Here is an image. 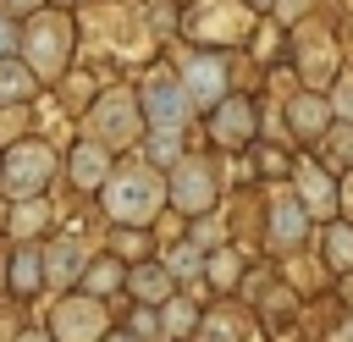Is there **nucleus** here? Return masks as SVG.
<instances>
[{
  "instance_id": "obj_1",
  "label": "nucleus",
  "mask_w": 353,
  "mask_h": 342,
  "mask_svg": "<svg viewBox=\"0 0 353 342\" xmlns=\"http://www.w3.org/2000/svg\"><path fill=\"white\" fill-rule=\"evenodd\" d=\"M154 204H160V177L143 171V165L110 177V188H105V210H110L116 221H149Z\"/></svg>"
},
{
  "instance_id": "obj_2",
  "label": "nucleus",
  "mask_w": 353,
  "mask_h": 342,
  "mask_svg": "<svg viewBox=\"0 0 353 342\" xmlns=\"http://www.w3.org/2000/svg\"><path fill=\"white\" fill-rule=\"evenodd\" d=\"M143 110L154 116V127L160 132H171L176 138V127H182V110H188V94L165 77V72H154L149 83H143Z\"/></svg>"
},
{
  "instance_id": "obj_3",
  "label": "nucleus",
  "mask_w": 353,
  "mask_h": 342,
  "mask_svg": "<svg viewBox=\"0 0 353 342\" xmlns=\"http://www.w3.org/2000/svg\"><path fill=\"white\" fill-rule=\"evenodd\" d=\"M50 149L44 143H22V149H11V160H6V188L22 199V193H39L44 188V177H50Z\"/></svg>"
},
{
  "instance_id": "obj_4",
  "label": "nucleus",
  "mask_w": 353,
  "mask_h": 342,
  "mask_svg": "<svg viewBox=\"0 0 353 342\" xmlns=\"http://www.w3.org/2000/svg\"><path fill=\"white\" fill-rule=\"evenodd\" d=\"M171 199L182 204V210H210V199H215V177H210V165H182L176 171V188H171Z\"/></svg>"
},
{
  "instance_id": "obj_5",
  "label": "nucleus",
  "mask_w": 353,
  "mask_h": 342,
  "mask_svg": "<svg viewBox=\"0 0 353 342\" xmlns=\"http://www.w3.org/2000/svg\"><path fill=\"white\" fill-rule=\"evenodd\" d=\"M99 303H61L55 309V331H61V342H94L99 336Z\"/></svg>"
},
{
  "instance_id": "obj_6",
  "label": "nucleus",
  "mask_w": 353,
  "mask_h": 342,
  "mask_svg": "<svg viewBox=\"0 0 353 342\" xmlns=\"http://www.w3.org/2000/svg\"><path fill=\"white\" fill-rule=\"evenodd\" d=\"M188 105H215L221 99V61L204 55V61H188V83H182Z\"/></svg>"
},
{
  "instance_id": "obj_7",
  "label": "nucleus",
  "mask_w": 353,
  "mask_h": 342,
  "mask_svg": "<svg viewBox=\"0 0 353 342\" xmlns=\"http://www.w3.org/2000/svg\"><path fill=\"white\" fill-rule=\"evenodd\" d=\"M61 39H66V28H55V22H39V28H33V61H39L44 72L61 66Z\"/></svg>"
},
{
  "instance_id": "obj_8",
  "label": "nucleus",
  "mask_w": 353,
  "mask_h": 342,
  "mask_svg": "<svg viewBox=\"0 0 353 342\" xmlns=\"http://www.w3.org/2000/svg\"><path fill=\"white\" fill-rule=\"evenodd\" d=\"M248 127H254L248 105H226V110H221V127H215V132H221V143H243V138H248Z\"/></svg>"
},
{
  "instance_id": "obj_9",
  "label": "nucleus",
  "mask_w": 353,
  "mask_h": 342,
  "mask_svg": "<svg viewBox=\"0 0 353 342\" xmlns=\"http://www.w3.org/2000/svg\"><path fill=\"white\" fill-rule=\"evenodd\" d=\"M94 121H99V132H116V143L132 138V110H127V105H99Z\"/></svg>"
},
{
  "instance_id": "obj_10",
  "label": "nucleus",
  "mask_w": 353,
  "mask_h": 342,
  "mask_svg": "<svg viewBox=\"0 0 353 342\" xmlns=\"http://www.w3.org/2000/svg\"><path fill=\"white\" fill-rule=\"evenodd\" d=\"M77 265H83V243H77V237H72V243H61V248L50 254V276H55V281H72V276H77Z\"/></svg>"
},
{
  "instance_id": "obj_11",
  "label": "nucleus",
  "mask_w": 353,
  "mask_h": 342,
  "mask_svg": "<svg viewBox=\"0 0 353 342\" xmlns=\"http://www.w3.org/2000/svg\"><path fill=\"white\" fill-rule=\"evenodd\" d=\"M303 237V210L298 204H276V243H298Z\"/></svg>"
},
{
  "instance_id": "obj_12",
  "label": "nucleus",
  "mask_w": 353,
  "mask_h": 342,
  "mask_svg": "<svg viewBox=\"0 0 353 342\" xmlns=\"http://www.w3.org/2000/svg\"><path fill=\"white\" fill-rule=\"evenodd\" d=\"M28 88H33V77H28L22 66H6V61H0V105H11V99H22Z\"/></svg>"
},
{
  "instance_id": "obj_13",
  "label": "nucleus",
  "mask_w": 353,
  "mask_h": 342,
  "mask_svg": "<svg viewBox=\"0 0 353 342\" xmlns=\"http://www.w3.org/2000/svg\"><path fill=\"white\" fill-rule=\"evenodd\" d=\"M72 171H77V182H99L105 177V154L99 149H77L72 154Z\"/></svg>"
},
{
  "instance_id": "obj_14",
  "label": "nucleus",
  "mask_w": 353,
  "mask_h": 342,
  "mask_svg": "<svg viewBox=\"0 0 353 342\" xmlns=\"http://www.w3.org/2000/svg\"><path fill=\"white\" fill-rule=\"evenodd\" d=\"M138 292H143V298H165V292H171L165 265H143V270H138Z\"/></svg>"
},
{
  "instance_id": "obj_15",
  "label": "nucleus",
  "mask_w": 353,
  "mask_h": 342,
  "mask_svg": "<svg viewBox=\"0 0 353 342\" xmlns=\"http://www.w3.org/2000/svg\"><path fill=\"white\" fill-rule=\"evenodd\" d=\"M39 270H44V259H39V254H33V248H28V254H22V259H17V270H11V281H17V287H22V292H28V287H39Z\"/></svg>"
},
{
  "instance_id": "obj_16",
  "label": "nucleus",
  "mask_w": 353,
  "mask_h": 342,
  "mask_svg": "<svg viewBox=\"0 0 353 342\" xmlns=\"http://www.w3.org/2000/svg\"><path fill=\"white\" fill-rule=\"evenodd\" d=\"M116 281H121V265H116V259L88 265V287H94V292H105V287H116Z\"/></svg>"
},
{
  "instance_id": "obj_17",
  "label": "nucleus",
  "mask_w": 353,
  "mask_h": 342,
  "mask_svg": "<svg viewBox=\"0 0 353 342\" xmlns=\"http://www.w3.org/2000/svg\"><path fill=\"white\" fill-rule=\"evenodd\" d=\"M193 265H199V248H176V254L165 259V270H176V276H199Z\"/></svg>"
},
{
  "instance_id": "obj_18",
  "label": "nucleus",
  "mask_w": 353,
  "mask_h": 342,
  "mask_svg": "<svg viewBox=\"0 0 353 342\" xmlns=\"http://www.w3.org/2000/svg\"><path fill=\"white\" fill-rule=\"evenodd\" d=\"M303 182H309V188H303V193H309V204H314V210H325V182H320V171H303Z\"/></svg>"
},
{
  "instance_id": "obj_19",
  "label": "nucleus",
  "mask_w": 353,
  "mask_h": 342,
  "mask_svg": "<svg viewBox=\"0 0 353 342\" xmlns=\"http://www.w3.org/2000/svg\"><path fill=\"white\" fill-rule=\"evenodd\" d=\"M165 331H188V303H165Z\"/></svg>"
},
{
  "instance_id": "obj_20",
  "label": "nucleus",
  "mask_w": 353,
  "mask_h": 342,
  "mask_svg": "<svg viewBox=\"0 0 353 342\" xmlns=\"http://www.w3.org/2000/svg\"><path fill=\"white\" fill-rule=\"evenodd\" d=\"M331 254H336L342 265H353V237H347V232H331Z\"/></svg>"
},
{
  "instance_id": "obj_21",
  "label": "nucleus",
  "mask_w": 353,
  "mask_h": 342,
  "mask_svg": "<svg viewBox=\"0 0 353 342\" xmlns=\"http://www.w3.org/2000/svg\"><path fill=\"white\" fill-rule=\"evenodd\" d=\"M298 121H303V127H320V121H325V110H320L314 99H303V105H298Z\"/></svg>"
},
{
  "instance_id": "obj_22",
  "label": "nucleus",
  "mask_w": 353,
  "mask_h": 342,
  "mask_svg": "<svg viewBox=\"0 0 353 342\" xmlns=\"http://www.w3.org/2000/svg\"><path fill=\"white\" fill-rule=\"evenodd\" d=\"M149 149H154V160H171V154H176V138H171V132H154Z\"/></svg>"
},
{
  "instance_id": "obj_23",
  "label": "nucleus",
  "mask_w": 353,
  "mask_h": 342,
  "mask_svg": "<svg viewBox=\"0 0 353 342\" xmlns=\"http://www.w3.org/2000/svg\"><path fill=\"white\" fill-rule=\"evenodd\" d=\"M6 50H17V28H11V22H0V55H6Z\"/></svg>"
},
{
  "instance_id": "obj_24",
  "label": "nucleus",
  "mask_w": 353,
  "mask_h": 342,
  "mask_svg": "<svg viewBox=\"0 0 353 342\" xmlns=\"http://www.w3.org/2000/svg\"><path fill=\"white\" fill-rule=\"evenodd\" d=\"M6 6H11V11H28V6H33V0H6Z\"/></svg>"
},
{
  "instance_id": "obj_25",
  "label": "nucleus",
  "mask_w": 353,
  "mask_h": 342,
  "mask_svg": "<svg viewBox=\"0 0 353 342\" xmlns=\"http://www.w3.org/2000/svg\"><path fill=\"white\" fill-rule=\"evenodd\" d=\"M336 342H353V325H347V331H336Z\"/></svg>"
},
{
  "instance_id": "obj_26",
  "label": "nucleus",
  "mask_w": 353,
  "mask_h": 342,
  "mask_svg": "<svg viewBox=\"0 0 353 342\" xmlns=\"http://www.w3.org/2000/svg\"><path fill=\"white\" fill-rule=\"evenodd\" d=\"M110 342H132V336H110Z\"/></svg>"
},
{
  "instance_id": "obj_27",
  "label": "nucleus",
  "mask_w": 353,
  "mask_h": 342,
  "mask_svg": "<svg viewBox=\"0 0 353 342\" xmlns=\"http://www.w3.org/2000/svg\"><path fill=\"white\" fill-rule=\"evenodd\" d=\"M22 342H44V336H22Z\"/></svg>"
}]
</instances>
